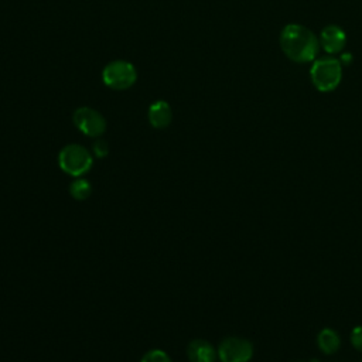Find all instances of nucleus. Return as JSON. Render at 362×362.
<instances>
[{"label": "nucleus", "mask_w": 362, "mask_h": 362, "mask_svg": "<svg viewBox=\"0 0 362 362\" xmlns=\"http://www.w3.org/2000/svg\"><path fill=\"white\" fill-rule=\"evenodd\" d=\"M280 48L288 59L297 64H305L315 59L320 41L310 28L293 23L281 30Z\"/></svg>", "instance_id": "1"}, {"label": "nucleus", "mask_w": 362, "mask_h": 362, "mask_svg": "<svg viewBox=\"0 0 362 362\" xmlns=\"http://www.w3.org/2000/svg\"><path fill=\"white\" fill-rule=\"evenodd\" d=\"M310 78L317 90L332 92L342 79V64L334 57L318 58L310 69Z\"/></svg>", "instance_id": "2"}, {"label": "nucleus", "mask_w": 362, "mask_h": 362, "mask_svg": "<svg viewBox=\"0 0 362 362\" xmlns=\"http://www.w3.org/2000/svg\"><path fill=\"white\" fill-rule=\"evenodd\" d=\"M137 71L134 65L124 59H115L109 62L102 71L103 83L115 90H124L134 85Z\"/></svg>", "instance_id": "3"}, {"label": "nucleus", "mask_w": 362, "mask_h": 362, "mask_svg": "<svg viewBox=\"0 0 362 362\" xmlns=\"http://www.w3.org/2000/svg\"><path fill=\"white\" fill-rule=\"evenodd\" d=\"M90 153L81 144H68L58 154L59 168L74 177H79L92 167Z\"/></svg>", "instance_id": "4"}, {"label": "nucleus", "mask_w": 362, "mask_h": 362, "mask_svg": "<svg viewBox=\"0 0 362 362\" xmlns=\"http://www.w3.org/2000/svg\"><path fill=\"white\" fill-rule=\"evenodd\" d=\"M216 352L221 362H249L253 356V345L246 338L226 337Z\"/></svg>", "instance_id": "5"}, {"label": "nucleus", "mask_w": 362, "mask_h": 362, "mask_svg": "<svg viewBox=\"0 0 362 362\" xmlns=\"http://www.w3.org/2000/svg\"><path fill=\"white\" fill-rule=\"evenodd\" d=\"M74 123L83 134L89 137H99L106 130L105 117L89 106L78 107L74 112Z\"/></svg>", "instance_id": "6"}, {"label": "nucleus", "mask_w": 362, "mask_h": 362, "mask_svg": "<svg viewBox=\"0 0 362 362\" xmlns=\"http://www.w3.org/2000/svg\"><path fill=\"white\" fill-rule=\"evenodd\" d=\"M318 41L325 52H328L329 55H334L344 49L346 44V34L341 27L335 24H329L321 30Z\"/></svg>", "instance_id": "7"}, {"label": "nucleus", "mask_w": 362, "mask_h": 362, "mask_svg": "<svg viewBox=\"0 0 362 362\" xmlns=\"http://www.w3.org/2000/svg\"><path fill=\"white\" fill-rule=\"evenodd\" d=\"M189 362H215L218 352L211 342L205 339H194L187 348Z\"/></svg>", "instance_id": "8"}, {"label": "nucleus", "mask_w": 362, "mask_h": 362, "mask_svg": "<svg viewBox=\"0 0 362 362\" xmlns=\"http://www.w3.org/2000/svg\"><path fill=\"white\" fill-rule=\"evenodd\" d=\"M148 122L156 129L167 127L173 120V110L171 106L165 100H156L150 105L147 112Z\"/></svg>", "instance_id": "9"}, {"label": "nucleus", "mask_w": 362, "mask_h": 362, "mask_svg": "<svg viewBox=\"0 0 362 362\" xmlns=\"http://www.w3.org/2000/svg\"><path fill=\"white\" fill-rule=\"evenodd\" d=\"M317 345L322 354H335L341 346V338L332 328H324L317 335Z\"/></svg>", "instance_id": "10"}, {"label": "nucleus", "mask_w": 362, "mask_h": 362, "mask_svg": "<svg viewBox=\"0 0 362 362\" xmlns=\"http://www.w3.org/2000/svg\"><path fill=\"white\" fill-rule=\"evenodd\" d=\"M90 192H92V187L88 180L78 178L74 182H71V185H69V194L78 201L86 199L90 195Z\"/></svg>", "instance_id": "11"}, {"label": "nucleus", "mask_w": 362, "mask_h": 362, "mask_svg": "<svg viewBox=\"0 0 362 362\" xmlns=\"http://www.w3.org/2000/svg\"><path fill=\"white\" fill-rule=\"evenodd\" d=\"M141 362H171V359H170V356L164 351L153 349V351H148L143 356Z\"/></svg>", "instance_id": "12"}, {"label": "nucleus", "mask_w": 362, "mask_h": 362, "mask_svg": "<svg viewBox=\"0 0 362 362\" xmlns=\"http://www.w3.org/2000/svg\"><path fill=\"white\" fill-rule=\"evenodd\" d=\"M351 344L355 349L362 351V325H358L351 331Z\"/></svg>", "instance_id": "13"}, {"label": "nucleus", "mask_w": 362, "mask_h": 362, "mask_svg": "<svg viewBox=\"0 0 362 362\" xmlns=\"http://www.w3.org/2000/svg\"><path fill=\"white\" fill-rule=\"evenodd\" d=\"M92 150L96 157H105L109 153V146L105 140H96L92 146Z\"/></svg>", "instance_id": "14"}, {"label": "nucleus", "mask_w": 362, "mask_h": 362, "mask_svg": "<svg viewBox=\"0 0 362 362\" xmlns=\"http://www.w3.org/2000/svg\"><path fill=\"white\" fill-rule=\"evenodd\" d=\"M339 62H341L342 65H349V64L352 62V54H349V52H344V54H341V57H339Z\"/></svg>", "instance_id": "15"}, {"label": "nucleus", "mask_w": 362, "mask_h": 362, "mask_svg": "<svg viewBox=\"0 0 362 362\" xmlns=\"http://www.w3.org/2000/svg\"><path fill=\"white\" fill-rule=\"evenodd\" d=\"M308 362H320V361H318V359H310Z\"/></svg>", "instance_id": "16"}]
</instances>
